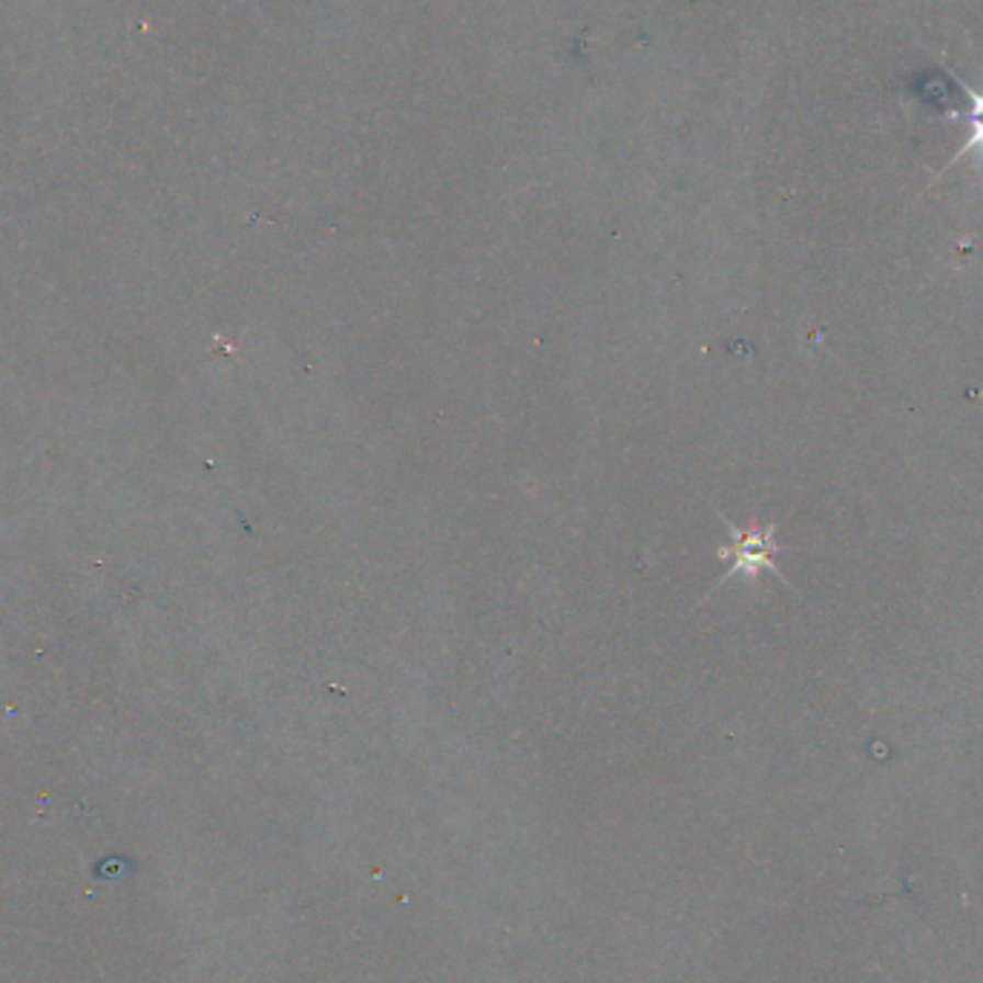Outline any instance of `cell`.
<instances>
[{"mask_svg":"<svg viewBox=\"0 0 983 983\" xmlns=\"http://www.w3.org/2000/svg\"><path fill=\"white\" fill-rule=\"evenodd\" d=\"M722 523H725L727 532H731V544L719 546L716 555L719 558L731 561V569L719 578V584L727 581V578H734V575H745V578L754 581V578H757L759 573H765V569L777 575L779 581H786V575L779 573L777 561H773V555H779L786 550V546L773 541V535H777V527H773V523H768V527H750V530H739V527L727 521V518H722Z\"/></svg>","mask_w":983,"mask_h":983,"instance_id":"6da1fadb","label":"cell"},{"mask_svg":"<svg viewBox=\"0 0 983 983\" xmlns=\"http://www.w3.org/2000/svg\"><path fill=\"white\" fill-rule=\"evenodd\" d=\"M961 95L969 101V113H967V122H969V138L961 144V150L954 152L949 165L940 170L938 176H944L946 170H952L958 161H963V156H972L978 152V159L983 161V90H969V87H961Z\"/></svg>","mask_w":983,"mask_h":983,"instance_id":"7a4b0ae2","label":"cell"}]
</instances>
